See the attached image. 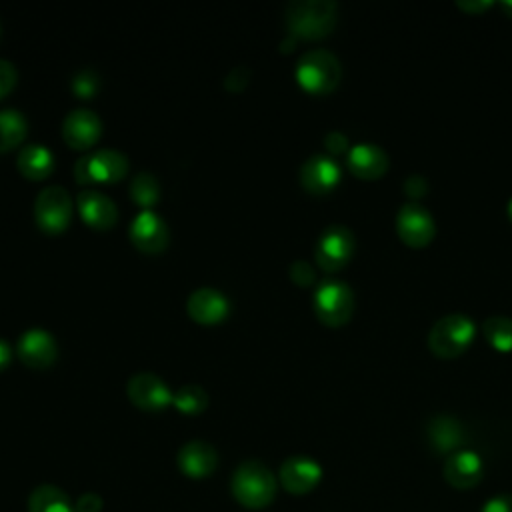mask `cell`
<instances>
[{
    "label": "cell",
    "instance_id": "cell-1",
    "mask_svg": "<svg viewBox=\"0 0 512 512\" xmlns=\"http://www.w3.org/2000/svg\"><path fill=\"white\" fill-rule=\"evenodd\" d=\"M336 12L330 0H294L286 6V26L294 38L320 40L334 30Z\"/></svg>",
    "mask_w": 512,
    "mask_h": 512
},
{
    "label": "cell",
    "instance_id": "cell-2",
    "mask_svg": "<svg viewBox=\"0 0 512 512\" xmlns=\"http://www.w3.org/2000/svg\"><path fill=\"white\" fill-rule=\"evenodd\" d=\"M232 496L246 508H266L276 496V478L268 466L258 460L242 462L232 480Z\"/></svg>",
    "mask_w": 512,
    "mask_h": 512
},
{
    "label": "cell",
    "instance_id": "cell-3",
    "mask_svg": "<svg viewBox=\"0 0 512 512\" xmlns=\"http://www.w3.org/2000/svg\"><path fill=\"white\" fill-rule=\"evenodd\" d=\"M294 76L302 90L322 96L338 86L342 78V68L338 58L328 50H310L300 56Z\"/></svg>",
    "mask_w": 512,
    "mask_h": 512
},
{
    "label": "cell",
    "instance_id": "cell-4",
    "mask_svg": "<svg viewBox=\"0 0 512 512\" xmlns=\"http://www.w3.org/2000/svg\"><path fill=\"white\" fill-rule=\"evenodd\" d=\"M476 334L474 322L464 314H448L434 322L428 334V348L438 358H456L468 350Z\"/></svg>",
    "mask_w": 512,
    "mask_h": 512
},
{
    "label": "cell",
    "instance_id": "cell-5",
    "mask_svg": "<svg viewBox=\"0 0 512 512\" xmlns=\"http://www.w3.org/2000/svg\"><path fill=\"white\" fill-rule=\"evenodd\" d=\"M314 312L326 326H342L354 312V294L346 282L326 280L314 292Z\"/></svg>",
    "mask_w": 512,
    "mask_h": 512
},
{
    "label": "cell",
    "instance_id": "cell-6",
    "mask_svg": "<svg viewBox=\"0 0 512 512\" xmlns=\"http://www.w3.org/2000/svg\"><path fill=\"white\" fill-rule=\"evenodd\" d=\"M128 174V158L118 150H98L90 156L78 158L74 164V176L78 184L104 182L112 184Z\"/></svg>",
    "mask_w": 512,
    "mask_h": 512
},
{
    "label": "cell",
    "instance_id": "cell-7",
    "mask_svg": "<svg viewBox=\"0 0 512 512\" xmlns=\"http://www.w3.org/2000/svg\"><path fill=\"white\" fill-rule=\"evenodd\" d=\"M34 218L38 228L48 234L66 230L72 218V198L62 186H46L34 200Z\"/></svg>",
    "mask_w": 512,
    "mask_h": 512
},
{
    "label": "cell",
    "instance_id": "cell-8",
    "mask_svg": "<svg viewBox=\"0 0 512 512\" xmlns=\"http://www.w3.org/2000/svg\"><path fill=\"white\" fill-rule=\"evenodd\" d=\"M354 254V234L342 226H328L316 240L314 260L324 272H336L344 268Z\"/></svg>",
    "mask_w": 512,
    "mask_h": 512
},
{
    "label": "cell",
    "instance_id": "cell-9",
    "mask_svg": "<svg viewBox=\"0 0 512 512\" xmlns=\"http://www.w3.org/2000/svg\"><path fill=\"white\" fill-rule=\"evenodd\" d=\"M396 234L406 246L424 248L436 234L434 218L424 206L408 202L396 214Z\"/></svg>",
    "mask_w": 512,
    "mask_h": 512
},
{
    "label": "cell",
    "instance_id": "cell-10",
    "mask_svg": "<svg viewBox=\"0 0 512 512\" xmlns=\"http://www.w3.org/2000/svg\"><path fill=\"white\" fill-rule=\"evenodd\" d=\"M126 392L134 406H138L140 410H148V412H158V410L166 408L174 396L170 392V388L166 386V382L150 372L134 374L128 380Z\"/></svg>",
    "mask_w": 512,
    "mask_h": 512
},
{
    "label": "cell",
    "instance_id": "cell-11",
    "mask_svg": "<svg viewBox=\"0 0 512 512\" xmlns=\"http://www.w3.org/2000/svg\"><path fill=\"white\" fill-rule=\"evenodd\" d=\"M168 226L152 210H142L130 224V240L144 254H158L168 246Z\"/></svg>",
    "mask_w": 512,
    "mask_h": 512
},
{
    "label": "cell",
    "instance_id": "cell-12",
    "mask_svg": "<svg viewBox=\"0 0 512 512\" xmlns=\"http://www.w3.org/2000/svg\"><path fill=\"white\" fill-rule=\"evenodd\" d=\"M102 134V120L88 108L72 110L62 122V138L74 150H86L98 142Z\"/></svg>",
    "mask_w": 512,
    "mask_h": 512
},
{
    "label": "cell",
    "instance_id": "cell-13",
    "mask_svg": "<svg viewBox=\"0 0 512 512\" xmlns=\"http://www.w3.org/2000/svg\"><path fill=\"white\" fill-rule=\"evenodd\" d=\"M16 350H18L20 360L26 366L36 368V370L52 366L56 356H58V344H56L54 336L48 330H42V328L26 330L20 336Z\"/></svg>",
    "mask_w": 512,
    "mask_h": 512
},
{
    "label": "cell",
    "instance_id": "cell-14",
    "mask_svg": "<svg viewBox=\"0 0 512 512\" xmlns=\"http://www.w3.org/2000/svg\"><path fill=\"white\" fill-rule=\"evenodd\" d=\"M484 474V462L474 450L460 448L444 462V478L456 490L474 488Z\"/></svg>",
    "mask_w": 512,
    "mask_h": 512
},
{
    "label": "cell",
    "instance_id": "cell-15",
    "mask_svg": "<svg viewBox=\"0 0 512 512\" xmlns=\"http://www.w3.org/2000/svg\"><path fill=\"white\" fill-rule=\"evenodd\" d=\"M322 478V468L308 456H290L280 466V484L290 494L312 492Z\"/></svg>",
    "mask_w": 512,
    "mask_h": 512
},
{
    "label": "cell",
    "instance_id": "cell-16",
    "mask_svg": "<svg viewBox=\"0 0 512 512\" xmlns=\"http://www.w3.org/2000/svg\"><path fill=\"white\" fill-rule=\"evenodd\" d=\"M340 182V166L334 158L316 154L310 156L300 168V184L310 194H328Z\"/></svg>",
    "mask_w": 512,
    "mask_h": 512
},
{
    "label": "cell",
    "instance_id": "cell-17",
    "mask_svg": "<svg viewBox=\"0 0 512 512\" xmlns=\"http://www.w3.org/2000/svg\"><path fill=\"white\" fill-rule=\"evenodd\" d=\"M186 310H188L190 318L198 324H218L228 316L230 304H228V298L220 290L202 286V288H196L188 296Z\"/></svg>",
    "mask_w": 512,
    "mask_h": 512
},
{
    "label": "cell",
    "instance_id": "cell-18",
    "mask_svg": "<svg viewBox=\"0 0 512 512\" xmlns=\"http://www.w3.org/2000/svg\"><path fill=\"white\" fill-rule=\"evenodd\" d=\"M348 168L356 178L378 180L388 170V154L370 142L354 144L348 150Z\"/></svg>",
    "mask_w": 512,
    "mask_h": 512
},
{
    "label": "cell",
    "instance_id": "cell-19",
    "mask_svg": "<svg viewBox=\"0 0 512 512\" xmlns=\"http://www.w3.org/2000/svg\"><path fill=\"white\" fill-rule=\"evenodd\" d=\"M76 206H78L82 220L96 230H108L118 220L116 204L106 194H102L98 190L80 192L76 198Z\"/></svg>",
    "mask_w": 512,
    "mask_h": 512
},
{
    "label": "cell",
    "instance_id": "cell-20",
    "mask_svg": "<svg viewBox=\"0 0 512 512\" xmlns=\"http://www.w3.org/2000/svg\"><path fill=\"white\" fill-rule=\"evenodd\" d=\"M218 466V452L204 440H190L178 450V468L190 478H206Z\"/></svg>",
    "mask_w": 512,
    "mask_h": 512
},
{
    "label": "cell",
    "instance_id": "cell-21",
    "mask_svg": "<svg viewBox=\"0 0 512 512\" xmlns=\"http://www.w3.org/2000/svg\"><path fill=\"white\" fill-rule=\"evenodd\" d=\"M428 442L430 446L438 452V454H454L456 450H460L462 442H464V432L462 426L456 418L448 416V414H440L434 416L428 422Z\"/></svg>",
    "mask_w": 512,
    "mask_h": 512
},
{
    "label": "cell",
    "instance_id": "cell-22",
    "mask_svg": "<svg viewBox=\"0 0 512 512\" xmlns=\"http://www.w3.org/2000/svg\"><path fill=\"white\" fill-rule=\"evenodd\" d=\"M18 170L28 180H44L54 170V156L42 144H28L18 154Z\"/></svg>",
    "mask_w": 512,
    "mask_h": 512
},
{
    "label": "cell",
    "instance_id": "cell-23",
    "mask_svg": "<svg viewBox=\"0 0 512 512\" xmlns=\"http://www.w3.org/2000/svg\"><path fill=\"white\" fill-rule=\"evenodd\" d=\"M28 512H74L70 498L52 484H42L28 498Z\"/></svg>",
    "mask_w": 512,
    "mask_h": 512
},
{
    "label": "cell",
    "instance_id": "cell-24",
    "mask_svg": "<svg viewBox=\"0 0 512 512\" xmlns=\"http://www.w3.org/2000/svg\"><path fill=\"white\" fill-rule=\"evenodd\" d=\"M26 118L14 110H0V154L16 148L26 136Z\"/></svg>",
    "mask_w": 512,
    "mask_h": 512
},
{
    "label": "cell",
    "instance_id": "cell-25",
    "mask_svg": "<svg viewBox=\"0 0 512 512\" xmlns=\"http://www.w3.org/2000/svg\"><path fill=\"white\" fill-rule=\"evenodd\" d=\"M482 334L494 350L502 354L512 352V318L508 316L486 318L482 324Z\"/></svg>",
    "mask_w": 512,
    "mask_h": 512
},
{
    "label": "cell",
    "instance_id": "cell-26",
    "mask_svg": "<svg viewBox=\"0 0 512 512\" xmlns=\"http://www.w3.org/2000/svg\"><path fill=\"white\" fill-rule=\"evenodd\" d=\"M172 404L176 406L178 412L188 414V416H196L200 412L206 410L208 406V394L202 386L198 384H184L180 386L174 396H172Z\"/></svg>",
    "mask_w": 512,
    "mask_h": 512
},
{
    "label": "cell",
    "instance_id": "cell-27",
    "mask_svg": "<svg viewBox=\"0 0 512 512\" xmlns=\"http://www.w3.org/2000/svg\"><path fill=\"white\" fill-rule=\"evenodd\" d=\"M130 196L144 210L154 206L158 202V198H160V184H158L156 176L150 174V172L136 174L132 178V182H130Z\"/></svg>",
    "mask_w": 512,
    "mask_h": 512
},
{
    "label": "cell",
    "instance_id": "cell-28",
    "mask_svg": "<svg viewBox=\"0 0 512 512\" xmlns=\"http://www.w3.org/2000/svg\"><path fill=\"white\" fill-rule=\"evenodd\" d=\"M72 90L78 94V98H92L98 90V76L90 70H82L74 76Z\"/></svg>",
    "mask_w": 512,
    "mask_h": 512
},
{
    "label": "cell",
    "instance_id": "cell-29",
    "mask_svg": "<svg viewBox=\"0 0 512 512\" xmlns=\"http://www.w3.org/2000/svg\"><path fill=\"white\" fill-rule=\"evenodd\" d=\"M290 278L298 286H310L314 282V270L306 260H296L290 264Z\"/></svg>",
    "mask_w": 512,
    "mask_h": 512
},
{
    "label": "cell",
    "instance_id": "cell-30",
    "mask_svg": "<svg viewBox=\"0 0 512 512\" xmlns=\"http://www.w3.org/2000/svg\"><path fill=\"white\" fill-rule=\"evenodd\" d=\"M250 82V70L246 66H236L228 72L226 80H224V86L230 90V92H240L246 88V84Z\"/></svg>",
    "mask_w": 512,
    "mask_h": 512
},
{
    "label": "cell",
    "instance_id": "cell-31",
    "mask_svg": "<svg viewBox=\"0 0 512 512\" xmlns=\"http://www.w3.org/2000/svg\"><path fill=\"white\" fill-rule=\"evenodd\" d=\"M16 80H18V72L14 64L8 60H0V98L12 92V88L16 86Z\"/></svg>",
    "mask_w": 512,
    "mask_h": 512
},
{
    "label": "cell",
    "instance_id": "cell-32",
    "mask_svg": "<svg viewBox=\"0 0 512 512\" xmlns=\"http://www.w3.org/2000/svg\"><path fill=\"white\" fill-rule=\"evenodd\" d=\"M478 512H512V494H498L488 498Z\"/></svg>",
    "mask_w": 512,
    "mask_h": 512
},
{
    "label": "cell",
    "instance_id": "cell-33",
    "mask_svg": "<svg viewBox=\"0 0 512 512\" xmlns=\"http://www.w3.org/2000/svg\"><path fill=\"white\" fill-rule=\"evenodd\" d=\"M426 190H428V184H426V180H424L422 176H418V174L408 176L406 182H404V192H406L410 198H420V196L426 194Z\"/></svg>",
    "mask_w": 512,
    "mask_h": 512
},
{
    "label": "cell",
    "instance_id": "cell-34",
    "mask_svg": "<svg viewBox=\"0 0 512 512\" xmlns=\"http://www.w3.org/2000/svg\"><path fill=\"white\" fill-rule=\"evenodd\" d=\"M324 146L330 154H342L346 148H348V140L342 132H330L326 138H324Z\"/></svg>",
    "mask_w": 512,
    "mask_h": 512
},
{
    "label": "cell",
    "instance_id": "cell-35",
    "mask_svg": "<svg viewBox=\"0 0 512 512\" xmlns=\"http://www.w3.org/2000/svg\"><path fill=\"white\" fill-rule=\"evenodd\" d=\"M102 508V500L96 494H84L76 502V512H98Z\"/></svg>",
    "mask_w": 512,
    "mask_h": 512
},
{
    "label": "cell",
    "instance_id": "cell-36",
    "mask_svg": "<svg viewBox=\"0 0 512 512\" xmlns=\"http://www.w3.org/2000/svg\"><path fill=\"white\" fill-rule=\"evenodd\" d=\"M458 8L464 12L476 14V12H484L486 8H490V2H458Z\"/></svg>",
    "mask_w": 512,
    "mask_h": 512
},
{
    "label": "cell",
    "instance_id": "cell-37",
    "mask_svg": "<svg viewBox=\"0 0 512 512\" xmlns=\"http://www.w3.org/2000/svg\"><path fill=\"white\" fill-rule=\"evenodd\" d=\"M10 358H12L10 344L0 338V370H4V368L10 364Z\"/></svg>",
    "mask_w": 512,
    "mask_h": 512
},
{
    "label": "cell",
    "instance_id": "cell-38",
    "mask_svg": "<svg viewBox=\"0 0 512 512\" xmlns=\"http://www.w3.org/2000/svg\"><path fill=\"white\" fill-rule=\"evenodd\" d=\"M502 10L512 18V2H504V4H502Z\"/></svg>",
    "mask_w": 512,
    "mask_h": 512
},
{
    "label": "cell",
    "instance_id": "cell-39",
    "mask_svg": "<svg viewBox=\"0 0 512 512\" xmlns=\"http://www.w3.org/2000/svg\"><path fill=\"white\" fill-rule=\"evenodd\" d=\"M508 218H510V222H512V198H510V202H508Z\"/></svg>",
    "mask_w": 512,
    "mask_h": 512
}]
</instances>
